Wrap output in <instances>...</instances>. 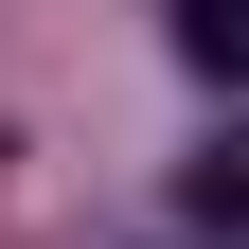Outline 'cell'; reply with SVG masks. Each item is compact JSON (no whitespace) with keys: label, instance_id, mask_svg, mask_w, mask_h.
<instances>
[{"label":"cell","instance_id":"obj_2","mask_svg":"<svg viewBox=\"0 0 249 249\" xmlns=\"http://www.w3.org/2000/svg\"><path fill=\"white\" fill-rule=\"evenodd\" d=\"M178 213H196V231H249V142H213V160L178 178Z\"/></svg>","mask_w":249,"mask_h":249},{"label":"cell","instance_id":"obj_1","mask_svg":"<svg viewBox=\"0 0 249 249\" xmlns=\"http://www.w3.org/2000/svg\"><path fill=\"white\" fill-rule=\"evenodd\" d=\"M178 71L196 89H249V0H178Z\"/></svg>","mask_w":249,"mask_h":249}]
</instances>
